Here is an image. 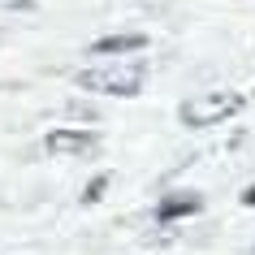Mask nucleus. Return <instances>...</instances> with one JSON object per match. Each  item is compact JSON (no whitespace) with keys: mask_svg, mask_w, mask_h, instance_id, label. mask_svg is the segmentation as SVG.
Listing matches in <instances>:
<instances>
[{"mask_svg":"<svg viewBox=\"0 0 255 255\" xmlns=\"http://www.w3.org/2000/svg\"><path fill=\"white\" fill-rule=\"evenodd\" d=\"M143 78H147V65L143 61H117V65H95L78 74L82 91L95 95H138L143 91Z\"/></svg>","mask_w":255,"mask_h":255,"instance_id":"nucleus-1","label":"nucleus"},{"mask_svg":"<svg viewBox=\"0 0 255 255\" xmlns=\"http://www.w3.org/2000/svg\"><path fill=\"white\" fill-rule=\"evenodd\" d=\"M242 104H247V100H242L238 91H208V95H195V100H186V104H182V126H190V130L221 126V121H229Z\"/></svg>","mask_w":255,"mask_h":255,"instance_id":"nucleus-2","label":"nucleus"},{"mask_svg":"<svg viewBox=\"0 0 255 255\" xmlns=\"http://www.w3.org/2000/svg\"><path fill=\"white\" fill-rule=\"evenodd\" d=\"M43 147L52 151V156H87V151H95V147H100V134H91V130H69V126H61V130H48Z\"/></svg>","mask_w":255,"mask_h":255,"instance_id":"nucleus-3","label":"nucleus"},{"mask_svg":"<svg viewBox=\"0 0 255 255\" xmlns=\"http://www.w3.org/2000/svg\"><path fill=\"white\" fill-rule=\"evenodd\" d=\"M147 39L143 35H104L91 43V56H117V52H143Z\"/></svg>","mask_w":255,"mask_h":255,"instance_id":"nucleus-4","label":"nucleus"},{"mask_svg":"<svg viewBox=\"0 0 255 255\" xmlns=\"http://www.w3.org/2000/svg\"><path fill=\"white\" fill-rule=\"evenodd\" d=\"M190 212H199V195H177V199L160 203V221H177V216H190Z\"/></svg>","mask_w":255,"mask_h":255,"instance_id":"nucleus-5","label":"nucleus"},{"mask_svg":"<svg viewBox=\"0 0 255 255\" xmlns=\"http://www.w3.org/2000/svg\"><path fill=\"white\" fill-rule=\"evenodd\" d=\"M104 186H108V177H95L91 186H87V203H95V199H100V190H104Z\"/></svg>","mask_w":255,"mask_h":255,"instance_id":"nucleus-6","label":"nucleus"},{"mask_svg":"<svg viewBox=\"0 0 255 255\" xmlns=\"http://www.w3.org/2000/svg\"><path fill=\"white\" fill-rule=\"evenodd\" d=\"M242 203H247V208H255V186H247V190H242Z\"/></svg>","mask_w":255,"mask_h":255,"instance_id":"nucleus-7","label":"nucleus"},{"mask_svg":"<svg viewBox=\"0 0 255 255\" xmlns=\"http://www.w3.org/2000/svg\"><path fill=\"white\" fill-rule=\"evenodd\" d=\"M242 255H255V247H251V251H242Z\"/></svg>","mask_w":255,"mask_h":255,"instance_id":"nucleus-8","label":"nucleus"}]
</instances>
